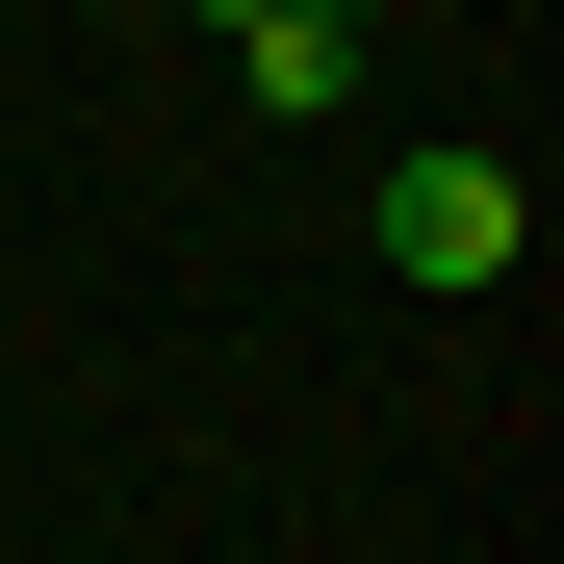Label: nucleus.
I'll return each instance as SVG.
<instances>
[{
	"label": "nucleus",
	"instance_id": "7ed1b4c3",
	"mask_svg": "<svg viewBox=\"0 0 564 564\" xmlns=\"http://www.w3.org/2000/svg\"><path fill=\"white\" fill-rule=\"evenodd\" d=\"M180 26H257V0H180Z\"/></svg>",
	"mask_w": 564,
	"mask_h": 564
},
{
	"label": "nucleus",
	"instance_id": "f257e3e1",
	"mask_svg": "<svg viewBox=\"0 0 564 564\" xmlns=\"http://www.w3.org/2000/svg\"><path fill=\"white\" fill-rule=\"evenodd\" d=\"M513 257H539V180L513 154H386V282L462 308V282H513Z\"/></svg>",
	"mask_w": 564,
	"mask_h": 564
},
{
	"label": "nucleus",
	"instance_id": "f03ea898",
	"mask_svg": "<svg viewBox=\"0 0 564 564\" xmlns=\"http://www.w3.org/2000/svg\"><path fill=\"white\" fill-rule=\"evenodd\" d=\"M231 77H257L282 129H334V104H359V26H308V0H257V26H231Z\"/></svg>",
	"mask_w": 564,
	"mask_h": 564
}]
</instances>
